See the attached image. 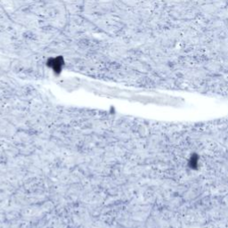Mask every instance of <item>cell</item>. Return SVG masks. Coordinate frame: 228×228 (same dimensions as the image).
<instances>
[{
	"mask_svg": "<svg viewBox=\"0 0 228 228\" xmlns=\"http://www.w3.org/2000/svg\"><path fill=\"white\" fill-rule=\"evenodd\" d=\"M63 59L61 56H58V57H54V58H51L47 61V65L54 71V72H61L63 67Z\"/></svg>",
	"mask_w": 228,
	"mask_h": 228,
	"instance_id": "6da1fadb",
	"label": "cell"
}]
</instances>
